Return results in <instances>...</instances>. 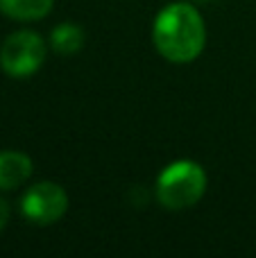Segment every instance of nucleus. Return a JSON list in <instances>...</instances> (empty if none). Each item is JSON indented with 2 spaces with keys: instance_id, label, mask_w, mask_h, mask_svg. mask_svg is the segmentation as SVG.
<instances>
[{
  "instance_id": "nucleus-5",
  "label": "nucleus",
  "mask_w": 256,
  "mask_h": 258,
  "mask_svg": "<svg viewBox=\"0 0 256 258\" xmlns=\"http://www.w3.org/2000/svg\"><path fill=\"white\" fill-rule=\"evenodd\" d=\"M32 174V161L23 152H0V190L23 186Z\"/></svg>"
},
{
  "instance_id": "nucleus-4",
  "label": "nucleus",
  "mask_w": 256,
  "mask_h": 258,
  "mask_svg": "<svg viewBox=\"0 0 256 258\" xmlns=\"http://www.w3.org/2000/svg\"><path fill=\"white\" fill-rule=\"evenodd\" d=\"M68 209V195L61 186L52 181H41L34 183L30 190L23 195L21 200V211L25 220L32 224H54Z\"/></svg>"
},
{
  "instance_id": "nucleus-3",
  "label": "nucleus",
  "mask_w": 256,
  "mask_h": 258,
  "mask_svg": "<svg viewBox=\"0 0 256 258\" xmlns=\"http://www.w3.org/2000/svg\"><path fill=\"white\" fill-rule=\"evenodd\" d=\"M45 61V43L36 32L21 30L5 39L0 48V66L9 77H30Z\"/></svg>"
},
{
  "instance_id": "nucleus-1",
  "label": "nucleus",
  "mask_w": 256,
  "mask_h": 258,
  "mask_svg": "<svg viewBox=\"0 0 256 258\" xmlns=\"http://www.w3.org/2000/svg\"><path fill=\"white\" fill-rule=\"evenodd\" d=\"M152 39L159 54L172 63H188L200 57L207 41V30L193 5L172 3L161 9L154 21Z\"/></svg>"
},
{
  "instance_id": "nucleus-8",
  "label": "nucleus",
  "mask_w": 256,
  "mask_h": 258,
  "mask_svg": "<svg viewBox=\"0 0 256 258\" xmlns=\"http://www.w3.org/2000/svg\"><path fill=\"white\" fill-rule=\"evenodd\" d=\"M9 220V204L0 197V229H5V224H7Z\"/></svg>"
},
{
  "instance_id": "nucleus-6",
  "label": "nucleus",
  "mask_w": 256,
  "mask_h": 258,
  "mask_svg": "<svg viewBox=\"0 0 256 258\" xmlns=\"http://www.w3.org/2000/svg\"><path fill=\"white\" fill-rule=\"evenodd\" d=\"M52 0H0V12L16 21H39L48 16Z\"/></svg>"
},
{
  "instance_id": "nucleus-7",
  "label": "nucleus",
  "mask_w": 256,
  "mask_h": 258,
  "mask_svg": "<svg viewBox=\"0 0 256 258\" xmlns=\"http://www.w3.org/2000/svg\"><path fill=\"white\" fill-rule=\"evenodd\" d=\"M50 45H52L54 52L63 54V57L80 52L82 45H84V30L75 23H61L50 34Z\"/></svg>"
},
{
  "instance_id": "nucleus-2",
  "label": "nucleus",
  "mask_w": 256,
  "mask_h": 258,
  "mask_svg": "<svg viewBox=\"0 0 256 258\" xmlns=\"http://www.w3.org/2000/svg\"><path fill=\"white\" fill-rule=\"evenodd\" d=\"M207 190V174L193 161H175L157 179V200L163 209H190Z\"/></svg>"
}]
</instances>
